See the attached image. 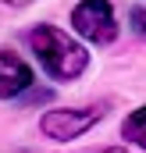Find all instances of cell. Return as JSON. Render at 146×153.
Segmentation results:
<instances>
[{
    "instance_id": "1",
    "label": "cell",
    "mask_w": 146,
    "mask_h": 153,
    "mask_svg": "<svg viewBox=\"0 0 146 153\" xmlns=\"http://www.w3.org/2000/svg\"><path fill=\"white\" fill-rule=\"evenodd\" d=\"M29 46L39 57V64L46 68V75L57 78V82H72L86 71L89 64V53L86 46H78L68 32H61L57 25H36L29 32Z\"/></svg>"
},
{
    "instance_id": "2",
    "label": "cell",
    "mask_w": 146,
    "mask_h": 153,
    "mask_svg": "<svg viewBox=\"0 0 146 153\" xmlns=\"http://www.w3.org/2000/svg\"><path fill=\"white\" fill-rule=\"evenodd\" d=\"M72 25L89 43H114L118 39V18H114L110 0H82L72 11Z\"/></svg>"
},
{
    "instance_id": "3",
    "label": "cell",
    "mask_w": 146,
    "mask_h": 153,
    "mask_svg": "<svg viewBox=\"0 0 146 153\" xmlns=\"http://www.w3.org/2000/svg\"><path fill=\"white\" fill-rule=\"evenodd\" d=\"M100 117H104L100 107H78V111L61 107V111H46L39 117V132L54 143H68V139H78L82 132H89Z\"/></svg>"
},
{
    "instance_id": "4",
    "label": "cell",
    "mask_w": 146,
    "mask_h": 153,
    "mask_svg": "<svg viewBox=\"0 0 146 153\" xmlns=\"http://www.w3.org/2000/svg\"><path fill=\"white\" fill-rule=\"evenodd\" d=\"M29 85H32V68H29L18 53L0 50V100L22 96Z\"/></svg>"
},
{
    "instance_id": "5",
    "label": "cell",
    "mask_w": 146,
    "mask_h": 153,
    "mask_svg": "<svg viewBox=\"0 0 146 153\" xmlns=\"http://www.w3.org/2000/svg\"><path fill=\"white\" fill-rule=\"evenodd\" d=\"M125 139H128V143H136V146H146V132H143V107H139V111H132V114L125 117Z\"/></svg>"
},
{
    "instance_id": "6",
    "label": "cell",
    "mask_w": 146,
    "mask_h": 153,
    "mask_svg": "<svg viewBox=\"0 0 146 153\" xmlns=\"http://www.w3.org/2000/svg\"><path fill=\"white\" fill-rule=\"evenodd\" d=\"M4 4H32V0H4Z\"/></svg>"
},
{
    "instance_id": "7",
    "label": "cell",
    "mask_w": 146,
    "mask_h": 153,
    "mask_svg": "<svg viewBox=\"0 0 146 153\" xmlns=\"http://www.w3.org/2000/svg\"><path fill=\"white\" fill-rule=\"evenodd\" d=\"M100 153H128V150H100Z\"/></svg>"
}]
</instances>
